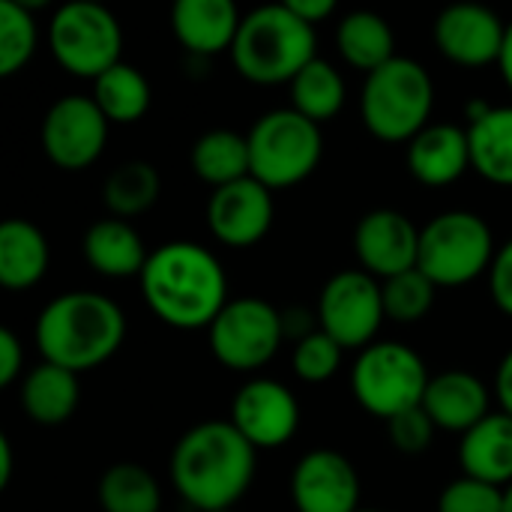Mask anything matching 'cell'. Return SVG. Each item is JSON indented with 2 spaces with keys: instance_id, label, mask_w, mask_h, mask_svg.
<instances>
[{
  "instance_id": "40",
  "label": "cell",
  "mask_w": 512,
  "mask_h": 512,
  "mask_svg": "<svg viewBox=\"0 0 512 512\" xmlns=\"http://www.w3.org/2000/svg\"><path fill=\"white\" fill-rule=\"evenodd\" d=\"M492 393H495V402L501 405V411L512 417V348L501 357V363H498V369H495Z\"/></svg>"
},
{
  "instance_id": "17",
  "label": "cell",
  "mask_w": 512,
  "mask_h": 512,
  "mask_svg": "<svg viewBox=\"0 0 512 512\" xmlns=\"http://www.w3.org/2000/svg\"><path fill=\"white\" fill-rule=\"evenodd\" d=\"M354 255L360 261V270H366L378 282H387L417 267L420 228L402 210H369L354 228Z\"/></svg>"
},
{
  "instance_id": "32",
  "label": "cell",
  "mask_w": 512,
  "mask_h": 512,
  "mask_svg": "<svg viewBox=\"0 0 512 512\" xmlns=\"http://www.w3.org/2000/svg\"><path fill=\"white\" fill-rule=\"evenodd\" d=\"M36 15L21 0H0V75H18L36 54Z\"/></svg>"
},
{
  "instance_id": "13",
  "label": "cell",
  "mask_w": 512,
  "mask_h": 512,
  "mask_svg": "<svg viewBox=\"0 0 512 512\" xmlns=\"http://www.w3.org/2000/svg\"><path fill=\"white\" fill-rule=\"evenodd\" d=\"M231 423L255 450L285 447L300 429V402L276 378H252L231 399Z\"/></svg>"
},
{
  "instance_id": "35",
  "label": "cell",
  "mask_w": 512,
  "mask_h": 512,
  "mask_svg": "<svg viewBox=\"0 0 512 512\" xmlns=\"http://www.w3.org/2000/svg\"><path fill=\"white\" fill-rule=\"evenodd\" d=\"M438 512H504V489L459 477L441 492Z\"/></svg>"
},
{
  "instance_id": "25",
  "label": "cell",
  "mask_w": 512,
  "mask_h": 512,
  "mask_svg": "<svg viewBox=\"0 0 512 512\" xmlns=\"http://www.w3.org/2000/svg\"><path fill=\"white\" fill-rule=\"evenodd\" d=\"M336 48L342 60L360 72H375L384 63H390L396 54V33L390 21L372 9L348 12L336 27Z\"/></svg>"
},
{
  "instance_id": "33",
  "label": "cell",
  "mask_w": 512,
  "mask_h": 512,
  "mask_svg": "<svg viewBox=\"0 0 512 512\" xmlns=\"http://www.w3.org/2000/svg\"><path fill=\"white\" fill-rule=\"evenodd\" d=\"M381 291H384V312H387V321H396V324H417L423 321L432 306H435V294H438V285L420 270H408V273H399L387 282H381Z\"/></svg>"
},
{
  "instance_id": "38",
  "label": "cell",
  "mask_w": 512,
  "mask_h": 512,
  "mask_svg": "<svg viewBox=\"0 0 512 512\" xmlns=\"http://www.w3.org/2000/svg\"><path fill=\"white\" fill-rule=\"evenodd\" d=\"M24 369V348L21 339L9 330L0 327V387H12Z\"/></svg>"
},
{
  "instance_id": "8",
  "label": "cell",
  "mask_w": 512,
  "mask_h": 512,
  "mask_svg": "<svg viewBox=\"0 0 512 512\" xmlns=\"http://www.w3.org/2000/svg\"><path fill=\"white\" fill-rule=\"evenodd\" d=\"M432 375L423 357L402 342H375L363 348L351 366V393L357 405L378 417L393 420L423 405Z\"/></svg>"
},
{
  "instance_id": "41",
  "label": "cell",
  "mask_w": 512,
  "mask_h": 512,
  "mask_svg": "<svg viewBox=\"0 0 512 512\" xmlns=\"http://www.w3.org/2000/svg\"><path fill=\"white\" fill-rule=\"evenodd\" d=\"M12 468H15V450L9 435H0V489L12 483Z\"/></svg>"
},
{
  "instance_id": "44",
  "label": "cell",
  "mask_w": 512,
  "mask_h": 512,
  "mask_svg": "<svg viewBox=\"0 0 512 512\" xmlns=\"http://www.w3.org/2000/svg\"><path fill=\"white\" fill-rule=\"evenodd\" d=\"M360 512H381V510H360Z\"/></svg>"
},
{
  "instance_id": "24",
  "label": "cell",
  "mask_w": 512,
  "mask_h": 512,
  "mask_svg": "<svg viewBox=\"0 0 512 512\" xmlns=\"http://www.w3.org/2000/svg\"><path fill=\"white\" fill-rule=\"evenodd\" d=\"M18 399H21V411L33 423L60 426L75 414L81 402V384L75 372L54 363H39L24 375Z\"/></svg>"
},
{
  "instance_id": "3",
  "label": "cell",
  "mask_w": 512,
  "mask_h": 512,
  "mask_svg": "<svg viewBox=\"0 0 512 512\" xmlns=\"http://www.w3.org/2000/svg\"><path fill=\"white\" fill-rule=\"evenodd\" d=\"M33 339L42 363L63 366L75 375L108 363L126 339L123 309L96 291H69L42 306Z\"/></svg>"
},
{
  "instance_id": "2",
  "label": "cell",
  "mask_w": 512,
  "mask_h": 512,
  "mask_svg": "<svg viewBox=\"0 0 512 512\" xmlns=\"http://www.w3.org/2000/svg\"><path fill=\"white\" fill-rule=\"evenodd\" d=\"M258 450L231 420H204L186 429L171 453L174 492L198 512H228L249 492Z\"/></svg>"
},
{
  "instance_id": "39",
  "label": "cell",
  "mask_w": 512,
  "mask_h": 512,
  "mask_svg": "<svg viewBox=\"0 0 512 512\" xmlns=\"http://www.w3.org/2000/svg\"><path fill=\"white\" fill-rule=\"evenodd\" d=\"M285 6H288L303 24H309V27L327 21V18L336 12V3H333V0H285Z\"/></svg>"
},
{
  "instance_id": "5",
  "label": "cell",
  "mask_w": 512,
  "mask_h": 512,
  "mask_svg": "<svg viewBox=\"0 0 512 512\" xmlns=\"http://www.w3.org/2000/svg\"><path fill=\"white\" fill-rule=\"evenodd\" d=\"M432 108L435 81L414 57H393L363 81L360 114L369 135L384 144H408L432 123Z\"/></svg>"
},
{
  "instance_id": "22",
  "label": "cell",
  "mask_w": 512,
  "mask_h": 512,
  "mask_svg": "<svg viewBox=\"0 0 512 512\" xmlns=\"http://www.w3.org/2000/svg\"><path fill=\"white\" fill-rule=\"evenodd\" d=\"M81 252L84 261L93 273L105 276V279H129V276H141L150 252L141 240V234L132 228V222L126 219H99L87 228L84 240H81Z\"/></svg>"
},
{
  "instance_id": "34",
  "label": "cell",
  "mask_w": 512,
  "mask_h": 512,
  "mask_svg": "<svg viewBox=\"0 0 512 512\" xmlns=\"http://www.w3.org/2000/svg\"><path fill=\"white\" fill-rule=\"evenodd\" d=\"M342 354L345 348L336 345L324 330H315L309 336H303L297 345H294V354H291V369L300 381L306 384H324L330 381L339 366H342Z\"/></svg>"
},
{
  "instance_id": "42",
  "label": "cell",
  "mask_w": 512,
  "mask_h": 512,
  "mask_svg": "<svg viewBox=\"0 0 512 512\" xmlns=\"http://www.w3.org/2000/svg\"><path fill=\"white\" fill-rule=\"evenodd\" d=\"M498 69H501V78H504V84L510 87L512 93V21H507V39H504V51H501Z\"/></svg>"
},
{
  "instance_id": "14",
  "label": "cell",
  "mask_w": 512,
  "mask_h": 512,
  "mask_svg": "<svg viewBox=\"0 0 512 512\" xmlns=\"http://www.w3.org/2000/svg\"><path fill=\"white\" fill-rule=\"evenodd\" d=\"M210 234L228 249H252L258 246L276 219L273 189L258 183L255 177H243L222 189H213L204 210Z\"/></svg>"
},
{
  "instance_id": "1",
  "label": "cell",
  "mask_w": 512,
  "mask_h": 512,
  "mask_svg": "<svg viewBox=\"0 0 512 512\" xmlns=\"http://www.w3.org/2000/svg\"><path fill=\"white\" fill-rule=\"evenodd\" d=\"M138 282L147 309L174 330H210L228 306L222 261L189 240H171L153 249Z\"/></svg>"
},
{
  "instance_id": "43",
  "label": "cell",
  "mask_w": 512,
  "mask_h": 512,
  "mask_svg": "<svg viewBox=\"0 0 512 512\" xmlns=\"http://www.w3.org/2000/svg\"><path fill=\"white\" fill-rule=\"evenodd\" d=\"M504 512H512V486L504 489Z\"/></svg>"
},
{
  "instance_id": "16",
  "label": "cell",
  "mask_w": 512,
  "mask_h": 512,
  "mask_svg": "<svg viewBox=\"0 0 512 512\" xmlns=\"http://www.w3.org/2000/svg\"><path fill=\"white\" fill-rule=\"evenodd\" d=\"M432 36H435L438 51L450 63L480 69V66H492L501 60L507 24L489 6L453 3L447 9H441V15L435 18Z\"/></svg>"
},
{
  "instance_id": "12",
  "label": "cell",
  "mask_w": 512,
  "mask_h": 512,
  "mask_svg": "<svg viewBox=\"0 0 512 512\" xmlns=\"http://www.w3.org/2000/svg\"><path fill=\"white\" fill-rule=\"evenodd\" d=\"M108 129L93 96H60L42 117L39 144L60 171H87L105 153Z\"/></svg>"
},
{
  "instance_id": "23",
  "label": "cell",
  "mask_w": 512,
  "mask_h": 512,
  "mask_svg": "<svg viewBox=\"0 0 512 512\" xmlns=\"http://www.w3.org/2000/svg\"><path fill=\"white\" fill-rule=\"evenodd\" d=\"M51 267V246L30 219H6L0 225V285L6 291H30Z\"/></svg>"
},
{
  "instance_id": "4",
  "label": "cell",
  "mask_w": 512,
  "mask_h": 512,
  "mask_svg": "<svg viewBox=\"0 0 512 512\" xmlns=\"http://www.w3.org/2000/svg\"><path fill=\"white\" fill-rule=\"evenodd\" d=\"M318 57L315 27L303 24L285 3L258 6L243 15L231 48V63L240 78L276 87L291 84Z\"/></svg>"
},
{
  "instance_id": "31",
  "label": "cell",
  "mask_w": 512,
  "mask_h": 512,
  "mask_svg": "<svg viewBox=\"0 0 512 512\" xmlns=\"http://www.w3.org/2000/svg\"><path fill=\"white\" fill-rule=\"evenodd\" d=\"M96 495L102 512H159L162 507L159 480L135 462L111 465L102 474Z\"/></svg>"
},
{
  "instance_id": "28",
  "label": "cell",
  "mask_w": 512,
  "mask_h": 512,
  "mask_svg": "<svg viewBox=\"0 0 512 512\" xmlns=\"http://www.w3.org/2000/svg\"><path fill=\"white\" fill-rule=\"evenodd\" d=\"M90 96L99 105V111L108 117V123H120V126L138 123L150 111V102H153L147 75L135 69L132 63H117L105 75H99L93 81Z\"/></svg>"
},
{
  "instance_id": "10",
  "label": "cell",
  "mask_w": 512,
  "mask_h": 512,
  "mask_svg": "<svg viewBox=\"0 0 512 512\" xmlns=\"http://www.w3.org/2000/svg\"><path fill=\"white\" fill-rule=\"evenodd\" d=\"M282 312L261 297L228 300L207 330L213 357L231 372H258L279 354L285 342Z\"/></svg>"
},
{
  "instance_id": "30",
  "label": "cell",
  "mask_w": 512,
  "mask_h": 512,
  "mask_svg": "<svg viewBox=\"0 0 512 512\" xmlns=\"http://www.w3.org/2000/svg\"><path fill=\"white\" fill-rule=\"evenodd\" d=\"M159 192H162V177L156 165L144 159H129L105 177L102 198L114 219L129 222L135 216H144L159 201Z\"/></svg>"
},
{
  "instance_id": "19",
  "label": "cell",
  "mask_w": 512,
  "mask_h": 512,
  "mask_svg": "<svg viewBox=\"0 0 512 512\" xmlns=\"http://www.w3.org/2000/svg\"><path fill=\"white\" fill-rule=\"evenodd\" d=\"M405 162L411 177L429 189H441L462 180L471 168L468 129L456 123H429L420 135L408 141Z\"/></svg>"
},
{
  "instance_id": "26",
  "label": "cell",
  "mask_w": 512,
  "mask_h": 512,
  "mask_svg": "<svg viewBox=\"0 0 512 512\" xmlns=\"http://www.w3.org/2000/svg\"><path fill=\"white\" fill-rule=\"evenodd\" d=\"M468 141L471 168L495 186H512V105H492L468 123Z\"/></svg>"
},
{
  "instance_id": "20",
  "label": "cell",
  "mask_w": 512,
  "mask_h": 512,
  "mask_svg": "<svg viewBox=\"0 0 512 512\" xmlns=\"http://www.w3.org/2000/svg\"><path fill=\"white\" fill-rule=\"evenodd\" d=\"M240 24L234 0H177L171 9V30L192 57L231 54Z\"/></svg>"
},
{
  "instance_id": "9",
  "label": "cell",
  "mask_w": 512,
  "mask_h": 512,
  "mask_svg": "<svg viewBox=\"0 0 512 512\" xmlns=\"http://www.w3.org/2000/svg\"><path fill=\"white\" fill-rule=\"evenodd\" d=\"M48 45L57 66L75 78L96 81L123 63V27L108 6L93 0L63 3L51 15Z\"/></svg>"
},
{
  "instance_id": "7",
  "label": "cell",
  "mask_w": 512,
  "mask_h": 512,
  "mask_svg": "<svg viewBox=\"0 0 512 512\" xmlns=\"http://www.w3.org/2000/svg\"><path fill=\"white\" fill-rule=\"evenodd\" d=\"M495 255V234L474 210H444L420 228L417 267L438 288H462L489 276Z\"/></svg>"
},
{
  "instance_id": "11",
  "label": "cell",
  "mask_w": 512,
  "mask_h": 512,
  "mask_svg": "<svg viewBox=\"0 0 512 512\" xmlns=\"http://www.w3.org/2000/svg\"><path fill=\"white\" fill-rule=\"evenodd\" d=\"M318 330H324L345 351H363L378 342L387 321L384 291L366 270H342L330 276L318 297Z\"/></svg>"
},
{
  "instance_id": "27",
  "label": "cell",
  "mask_w": 512,
  "mask_h": 512,
  "mask_svg": "<svg viewBox=\"0 0 512 512\" xmlns=\"http://www.w3.org/2000/svg\"><path fill=\"white\" fill-rule=\"evenodd\" d=\"M192 171L213 189L252 177L249 168V141L234 129H210L204 132L189 153Z\"/></svg>"
},
{
  "instance_id": "36",
  "label": "cell",
  "mask_w": 512,
  "mask_h": 512,
  "mask_svg": "<svg viewBox=\"0 0 512 512\" xmlns=\"http://www.w3.org/2000/svg\"><path fill=\"white\" fill-rule=\"evenodd\" d=\"M387 429H390V444L402 456H423L432 447L435 432H438V426L432 423V417L423 408H414V411L393 417L387 423Z\"/></svg>"
},
{
  "instance_id": "18",
  "label": "cell",
  "mask_w": 512,
  "mask_h": 512,
  "mask_svg": "<svg viewBox=\"0 0 512 512\" xmlns=\"http://www.w3.org/2000/svg\"><path fill=\"white\" fill-rule=\"evenodd\" d=\"M492 399L495 393L477 375L465 369H450L432 375L420 408L432 417L438 432H453L462 438L492 414Z\"/></svg>"
},
{
  "instance_id": "21",
  "label": "cell",
  "mask_w": 512,
  "mask_h": 512,
  "mask_svg": "<svg viewBox=\"0 0 512 512\" xmlns=\"http://www.w3.org/2000/svg\"><path fill=\"white\" fill-rule=\"evenodd\" d=\"M462 477L507 489L512 486V417L492 411L459 441Z\"/></svg>"
},
{
  "instance_id": "15",
  "label": "cell",
  "mask_w": 512,
  "mask_h": 512,
  "mask_svg": "<svg viewBox=\"0 0 512 512\" xmlns=\"http://www.w3.org/2000/svg\"><path fill=\"white\" fill-rule=\"evenodd\" d=\"M360 498V474L339 450H309L291 471V501L297 512H360Z\"/></svg>"
},
{
  "instance_id": "37",
  "label": "cell",
  "mask_w": 512,
  "mask_h": 512,
  "mask_svg": "<svg viewBox=\"0 0 512 512\" xmlns=\"http://www.w3.org/2000/svg\"><path fill=\"white\" fill-rule=\"evenodd\" d=\"M489 294L492 303L498 306V312H504L507 318H512V240H507L489 270Z\"/></svg>"
},
{
  "instance_id": "29",
  "label": "cell",
  "mask_w": 512,
  "mask_h": 512,
  "mask_svg": "<svg viewBox=\"0 0 512 512\" xmlns=\"http://www.w3.org/2000/svg\"><path fill=\"white\" fill-rule=\"evenodd\" d=\"M288 87H291V108L318 126L342 114L348 102V84L342 72L324 57H315Z\"/></svg>"
},
{
  "instance_id": "45",
  "label": "cell",
  "mask_w": 512,
  "mask_h": 512,
  "mask_svg": "<svg viewBox=\"0 0 512 512\" xmlns=\"http://www.w3.org/2000/svg\"><path fill=\"white\" fill-rule=\"evenodd\" d=\"M228 512H234V510H228Z\"/></svg>"
},
{
  "instance_id": "6",
  "label": "cell",
  "mask_w": 512,
  "mask_h": 512,
  "mask_svg": "<svg viewBox=\"0 0 512 512\" xmlns=\"http://www.w3.org/2000/svg\"><path fill=\"white\" fill-rule=\"evenodd\" d=\"M249 168L267 189H291L315 174L324 156L321 126L294 108L261 114L246 132Z\"/></svg>"
}]
</instances>
